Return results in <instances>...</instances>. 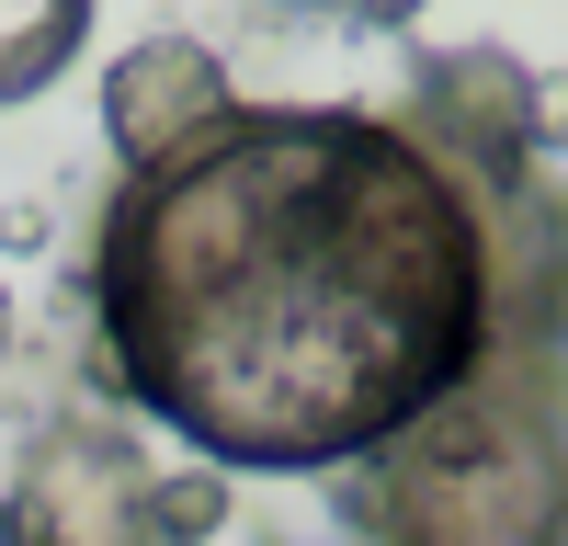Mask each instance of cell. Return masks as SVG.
<instances>
[{"label":"cell","mask_w":568,"mask_h":546,"mask_svg":"<svg viewBox=\"0 0 568 546\" xmlns=\"http://www.w3.org/2000/svg\"><path fill=\"white\" fill-rule=\"evenodd\" d=\"M103 387L240 478H342L489 364V216L353 103H227L91 228Z\"/></svg>","instance_id":"cell-1"},{"label":"cell","mask_w":568,"mask_h":546,"mask_svg":"<svg viewBox=\"0 0 568 546\" xmlns=\"http://www.w3.org/2000/svg\"><path fill=\"white\" fill-rule=\"evenodd\" d=\"M342 524L364 546H535L568 489V387L557 353H489L420 422L353 455Z\"/></svg>","instance_id":"cell-2"},{"label":"cell","mask_w":568,"mask_h":546,"mask_svg":"<svg viewBox=\"0 0 568 546\" xmlns=\"http://www.w3.org/2000/svg\"><path fill=\"white\" fill-rule=\"evenodd\" d=\"M149 478L160 467L136 455L125 422H103V410H58V422L23 444L0 524H12V546H160Z\"/></svg>","instance_id":"cell-3"},{"label":"cell","mask_w":568,"mask_h":546,"mask_svg":"<svg viewBox=\"0 0 568 546\" xmlns=\"http://www.w3.org/2000/svg\"><path fill=\"white\" fill-rule=\"evenodd\" d=\"M524 103H535V69L511 58V46H433V58L409 69V136L466 182V194H489V182L535 171V149H524Z\"/></svg>","instance_id":"cell-4"},{"label":"cell","mask_w":568,"mask_h":546,"mask_svg":"<svg viewBox=\"0 0 568 546\" xmlns=\"http://www.w3.org/2000/svg\"><path fill=\"white\" fill-rule=\"evenodd\" d=\"M227 103H240V91H227V58L205 34H136L125 58L103 69V149L125 171H149L171 149H194Z\"/></svg>","instance_id":"cell-5"},{"label":"cell","mask_w":568,"mask_h":546,"mask_svg":"<svg viewBox=\"0 0 568 546\" xmlns=\"http://www.w3.org/2000/svg\"><path fill=\"white\" fill-rule=\"evenodd\" d=\"M80 46H91V0H0V114L69 80Z\"/></svg>","instance_id":"cell-6"},{"label":"cell","mask_w":568,"mask_h":546,"mask_svg":"<svg viewBox=\"0 0 568 546\" xmlns=\"http://www.w3.org/2000/svg\"><path fill=\"white\" fill-rule=\"evenodd\" d=\"M524 149L568 160V69H535V103H524Z\"/></svg>","instance_id":"cell-7"},{"label":"cell","mask_w":568,"mask_h":546,"mask_svg":"<svg viewBox=\"0 0 568 546\" xmlns=\"http://www.w3.org/2000/svg\"><path fill=\"white\" fill-rule=\"evenodd\" d=\"M194 546H296V535H284L273 513H251V501H240V513H227L216 535H194Z\"/></svg>","instance_id":"cell-8"},{"label":"cell","mask_w":568,"mask_h":546,"mask_svg":"<svg viewBox=\"0 0 568 546\" xmlns=\"http://www.w3.org/2000/svg\"><path fill=\"white\" fill-rule=\"evenodd\" d=\"M296 12H353V23H409L420 0H296Z\"/></svg>","instance_id":"cell-9"},{"label":"cell","mask_w":568,"mask_h":546,"mask_svg":"<svg viewBox=\"0 0 568 546\" xmlns=\"http://www.w3.org/2000/svg\"><path fill=\"white\" fill-rule=\"evenodd\" d=\"M535 546H568V489H557V513H546V535Z\"/></svg>","instance_id":"cell-10"},{"label":"cell","mask_w":568,"mask_h":546,"mask_svg":"<svg viewBox=\"0 0 568 546\" xmlns=\"http://www.w3.org/2000/svg\"><path fill=\"white\" fill-rule=\"evenodd\" d=\"M0 364H12V296H0Z\"/></svg>","instance_id":"cell-11"},{"label":"cell","mask_w":568,"mask_h":546,"mask_svg":"<svg viewBox=\"0 0 568 546\" xmlns=\"http://www.w3.org/2000/svg\"><path fill=\"white\" fill-rule=\"evenodd\" d=\"M0 546H12V524H0Z\"/></svg>","instance_id":"cell-12"}]
</instances>
